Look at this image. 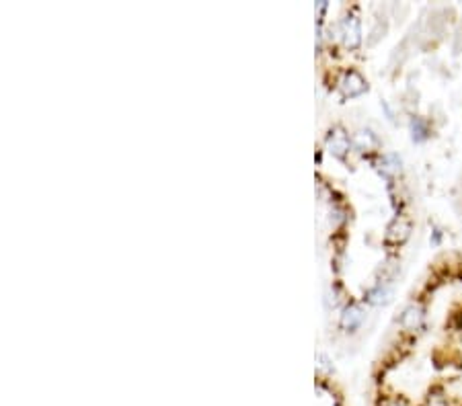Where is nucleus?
<instances>
[{"label": "nucleus", "mask_w": 462, "mask_h": 406, "mask_svg": "<svg viewBox=\"0 0 462 406\" xmlns=\"http://www.w3.org/2000/svg\"><path fill=\"white\" fill-rule=\"evenodd\" d=\"M366 88H368L366 80H364L356 70H352L350 74H345V78H343V82H341V90H343L345 97H358V94H362Z\"/></svg>", "instance_id": "nucleus-1"}, {"label": "nucleus", "mask_w": 462, "mask_h": 406, "mask_svg": "<svg viewBox=\"0 0 462 406\" xmlns=\"http://www.w3.org/2000/svg\"><path fill=\"white\" fill-rule=\"evenodd\" d=\"M401 325H403V329H407V331H417V329L424 325V310H422V306H420V304H409V306L403 310Z\"/></svg>", "instance_id": "nucleus-2"}, {"label": "nucleus", "mask_w": 462, "mask_h": 406, "mask_svg": "<svg viewBox=\"0 0 462 406\" xmlns=\"http://www.w3.org/2000/svg\"><path fill=\"white\" fill-rule=\"evenodd\" d=\"M341 33H343V39H345V45L350 47H356L360 45L362 41V31H360V21L356 16H348L341 25Z\"/></svg>", "instance_id": "nucleus-3"}, {"label": "nucleus", "mask_w": 462, "mask_h": 406, "mask_svg": "<svg viewBox=\"0 0 462 406\" xmlns=\"http://www.w3.org/2000/svg\"><path fill=\"white\" fill-rule=\"evenodd\" d=\"M411 232V222L403 216H399L391 226H389V240L393 242H405Z\"/></svg>", "instance_id": "nucleus-4"}, {"label": "nucleus", "mask_w": 462, "mask_h": 406, "mask_svg": "<svg viewBox=\"0 0 462 406\" xmlns=\"http://www.w3.org/2000/svg\"><path fill=\"white\" fill-rule=\"evenodd\" d=\"M329 148H331L333 154L343 156V154L350 150V138H348L341 129H337V131H333V134L329 136Z\"/></svg>", "instance_id": "nucleus-5"}, {"label": "nucleus", "mask_w": 462, "mask_h": 406, "mask_svg": "<svg viewBox=\"0 0 462 406\" xmlns=\"http://www.w3.org/2000/svg\"><path fill=\"white\" fill-rule=\"evenodd\" d=\"M362 320H364V314H362V310H360L358 306L345 308V312H343V316H341V325H343L348 331H356V329L362 325Z\"/></svg>", "instance_id": "nucleus-6"}, {"label": "nucleus", "mask_w": 462, "mask_h": 406, "mask_svg": "<svg viewBox=\"0 0 462 406\" xmlns=\"http://www.w3.org/2000/svg\"><path fill=\"white\" fill-rule=\"evenodd\" d=\"M354 144L360 148V150H374L378 146V138L370 131V129H360L356 136H354Z\"/></svg>", "instance_id": "nucleus-7"}, {"label": "nucleus", "mask_w": 462, "mask_h": 406, "mask_svg": "<svg viewBox=\"0 0 462 406\" xmlns=\"http://www.w3.org/2000/svg\"><path fill=\"white\" fill-rule=\"evenodd\" d=\"M391 296H393V290L391 288H376L374 292H372V302L374 304H387L389 300H391Z\"/></svg>", "instance_id": "nucleus-8"}, {"label": "nucleus", "mask_w": 462, "mask_h": 406, "mask_svg": "<svg viewBox=\"0 0 462 406\" xmlns=\"http://www.w3.org/2000/svg\"><path fill=\"white\" fill-rule=\"evenodd\" d=\"M382 162L387 164V166H385V170H389V173H399V170H401V160H399L395 154L385 156V158H382Z\"/></svg>", "instance_id": "nucleus-9"}, {"label": "nucleus", "mask_w": 462, "mask_h": 406, "mask_svg": "<svg viewBox=\"0 0 462 406\" xmlns=\"http://www.w3.org/2000/svg\"><path fill=\"white\" fill-rule=\"evenodd\" d=\"M415 129H417V134L413 136V140H424V138H426V127L422 125V121H420V119H415V121H413V131H415Z\"/></svg>", "instance_id": "nucleus-10"}, {"label": "nucleus", "mask_w": 462, "mask_h": 406, "mask_svg": "<svg viewBox=\"0 0 462 406\" xmlns=\"http://www.w3.org/2000/svg\"><path fill=\"white\" fill-rule=\"evenodd\" d=\"M385 406H405L403 403H399V401H395V403H387Z\"/></svg>", "instance_id": "nucleus-11"}]
</instances>
